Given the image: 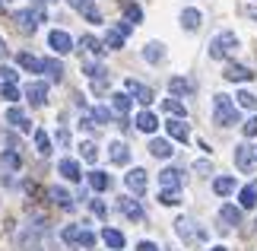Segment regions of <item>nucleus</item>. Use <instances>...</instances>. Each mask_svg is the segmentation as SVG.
I'll return each instance as SVG.
<instances>
[{"mask_svg": "<svg viewBox=\"0 0 257 251\" xmlns=\"http://www.w3.org/2000/svg\"><path fill=\"white\" fill-rule=\"evenodd\" d=\"M213 118L219 127H235L238 124V108H235V102L225 93H219L213 99Z\"/></svg>", "mask_w": 257, "mask_h": 251, "instance_id": "f257e3e1", "label": "nucleus"}, {"mask_svg": "<svg viewBox=\"0 0 257 251\" xmlns=\"http://www.w3.org/2000/svg\"><path fill=\"white\" fill-rule=\"evenodd\" d=\"M45 19H48V13H45L42 7H32V10H19V13H13V23H16V29H19L23 35H32L35 29L45 23Z\"/></svg>", "mask_w": 257, "mask_h": 251, "instance_id": "f03ea898", "label": "nucleus"}, {"mask_svg": "<svg viewBox=\"0 0 257 251\" xmlns=\"http://www.w3.org/2000/svg\"><path fill=\"white\" fill-rule=\"evenodd\" d=\"M238 51V35L235 32H216L213 35V42H210V57H216V61H222V57H229V54H235Z\"/></svg>", "mask_w": 257, "mask_h": 251, "instance_id": "7ed1b4c3", "label": "nucleus"}, {"mask_svg": "<svg viewBox=\"0 0 257 251\" xmlns=\"http://www.w3.org/2000/svg\"><path fill=\"white\" fill-rule=\"evenodd\" d=\"M254 162H257V146H248V140L241 146H235V165H238V172H254Z\"/></svg>", "mask_w": 257, "mask_h": 251, "instance_id": "20e7f679", "label": "nucleus"}, {"mask_svg": "<svg viewBox=\"0 0 257 251\" xmlns=\"http://www.w3.org/2000/svg\"><path fill=\"white\" fill-rule=\"evenodd\" d=\"M48 45H51L54 54H70L73 51V38H70V32H64V29H51V32H48Z\"/></svg>", "mask_w": 257, "mask_h": 251, "instance_id": "39448f33", "label": "nucleus"}, {"mask_svg": "<svg viewBox=\"0 0 257 251\" xmlns=\"http://www.w3.org/2000/svg\"><path fill=\"white\" fill-rule=\"evenodd\" d=\"M23 93H26V99H29V105H32V108H42L48 102V86L42 83V79H32Z\"/></svg>", "mask_w": 257, "mask_h": 251, "instance_id": "423d86ee", "label": "nucleus"}, {"mask_svg": "<svg viewBox=\"0 0 257 251\" xmlns=\"http://www.w3.org/2000/svg\"><path fill=\"white\" fill-rule=\"evenodd\" d=\"M117 210H121V213H124L127 219H131V223H140V219L146 216L137 197H117Z\"/></svg>", "mask_w": 257, "mask_h": 251, "instance_id": "0eeeda50", "label": "nucleus"}, {"mask_svg": "<svg viewBox=\"0 0 257 251\" xmlns=\"http://www.w3.org/2000/svg\"><path fill=\"white\" fill-rule=\"evenodd\" d=\"M124 185L134 191V194H146V185H150V175H146V169H131V172L124 175Z\"/></svg>", "mask_w": 257, "mask_h": 251, "instance_id": "6e6552de", "label": "nucleus"}, {"mask_svg": "<svg viewBox=\"0 0 257 251\" xmlns=\"http://www.w3.org/2000/svg\"><path fill=\"white\" fill-rule=\"evenodd\" d=\"M57 175H61V178H67L70 185H76V182L83 178V172H80V162H76V159H70V156H64L61 162H57Z\"/></svg>", "mask_w": 257, "mask_h": 251, "instance_id": "1a4fd4ad", "label": "nucleus"}, {"mask_svg": "<svg viewBox=\"0 0 257 251\" xmlns=\"http://www.w3.org/2000/svg\"><path fill=\"white\" fill-rule=\"evenodd\" d=\"M7 121L13 124L16 130H23V134H35L32 121H29V115L23 112V108H16V105H10V112H7Z\"/></svg>", "mask_w": 257, "mask_h": 251, "instance_id": "9d476101", "label": "nucleus"}, {"mask_svg": "<svg viewBox=\"0 0 257 251\" xmlns=\"http://www.w3.org/2000/svg\"><path fill=\"white\" fill-rule=\"evenodd\" d=\"M108 156H111L114 165H127V162H131V143H127V140H111Z\"/></svg>", "mask_w": 257, "mask_h": 251, "instance_id": "9b49d317", "label": "nucleus"}, {"mask_svg": "<svg viewBox=\"0 0 257 251\" xmlns=\"http://www.w3.org/2000/svg\"><path fill=\"white\" fill-rule=\"evenodd\" d=\"M165 130H169V140H178V143H184V140H191V127H187L184 118H175V121H165Z\"/></svg>", "mask_w": 257, "mask_h": 251, "instance_id": "f8f14e48", "label": "nucleus"}, {"mask_svg": "<svg viewBox=\"0 0 257 251\" xmlns=\"http://www.w3.org/2000/svg\"><path fill=\"white\" fill-rule=\"evenodd\" d=\"M200 26H203V13H200L197 7L181 10V29H184V32H197Z\"/></svg>", "mask_w": 257, "mask_h": 251, "instance_id": "ddd939ff", "label": "nucleus"}, {"mask_svg": "<svg viewBox=\"0 0 257 251\" xmlns=\"http://www.w3.org/2000/svg\"><path fill=\"white\" fill-rule=\"evenodd\" d=\"M150 153H153L156 159H172L175 146H172V140H165V137H153V140H150Z\"/></svg>", "mask_w": 257, "mask_h": 251, "instance_id": "4468645a", "label": "nucleus"}, {"mask_svg": "<svg viewBox=\"0 0 257 251\" xmlns=\"http://www.w3.org/2000/svg\"><path fill=\"white\" fill-rule=\"evenodd\" d=\"M124 86H127V93H134V99H137L140 105H150V102H153V89H150V86L137 83V79H127Z\"/></svg>", "mask_w": 257, "mask_h": 251, "instance_id": "2eb2a0df", "label": "nucleus"}, {"mask_svg": "<svg viewBox=\"0 0 257 251\" xmlns=\"http://www.w3.org/2000/svg\"><path fill=\"white\" fill-rule=\"evenodd\" d=\"M222 76H225V79H232V83H248V79H254V70L241 67V64H232V67H225V70H222Z\"/></svg>", "mask_w": 257, "mask_h": 251, "instance_id": "dca6fc26", "label": "nucleus"}, {"mask_svg": "<svg viewBox=\"0 0 257 251\" xmlns=\"http://www.w3.org/2000/svg\"><path fill=\"white\" fill-rule=\"evenodd\" d=\"M48 194H51V204L54 207H61V210H73V197H70V191L67 188H48Z\"/></svg>", "mask_w": 257, "mask_h": 251, "instance_id": "f3484780", "label": "nucleus"}, {"mask_svg": "<svg viewBox=\"0 0 257 251\" xmlns=\"http://www.w3.org/2000/svg\"><path fill=\"white\" fill-rule=\"evenodd\" d=\"M162 57H165V45L162 42H146L143 45V61L146 64H159Z\"/></svg>", "mask_w": 257, "mask_h": 251, "instance_id": "a211bd4d", "label": "nucleus"}, {"mask_svg": "<svg viewBox=\"0 0 257 251\" xmlns=\"http://www.w3.org/2000/svg\"><path fill=\"white\" fill-rule=\"evenodd\" d=\"M102 242H105L108 248L121 251V248H124V232H121V229H114V226H105V229H102Z\"/></svg>", "mask_w": 257, "mask_h": 251, "instance_id": "6ab92c4d", "label": "nucleus"}, {"mask_svg": "<svg viewBox=\"0 0 257 251\" xmlns=\"http://www.w3.org/2000/svg\"><path fill=\"white\" fill-rule=\"evenodd\" d=\"M238 207H241V210H251V207H257V182L244 185V188L238 191Z\"/></svg>", "mask_w": 257, "mask_h": 251, "instance_id": "aec40b11", "label": "nucleus"}, {"mask_svg": "<svg viewBox=\"0 0 257 251\" xmlns=\"http://www.w3.org/2000/svg\"><path fill=\"white\" fill-rule=\"evenodd\" d=\"M156 127H159V118H156L153 112L137 115V130H140V134H156Z\"/></svg>", "mask_w": 257, "mask_h": 251, "instance_id": "412c9836", "label": "nucleus"}, {"mask_svg": "<svg viewBox=\"0 0 257 251\" xmlns=\"http://www.w3.org/2000/svg\"><path fill=\"white\" fill-rule=\"evenodd\" d=\"M42 73L48 79H54V83H61V79H64V67H61V61H54V57H45V61H42Z\"/></svg>", "mask_w": 257, "mask_h": 251, "instance_id": "4be33fe9", "label": "nucleus"}, {"mask_svg": "<svg viewBox=\"0 0 257 251\" xmlns=\"http://www.w3.org/2000/svg\"><path fill=\"white\" fill-rule=\"evenodd\" d=\"M16 64L23 67V70H29V73H42V61H38L35 54H29V51H19L16 54Z\"/></svg>", "mask_w": 257, "mask_h": 251, "instance_id": "5701e85b", "label": "nucleus"}, {"mask_svg": "<svg viewBox=\"0 0 257 251\" xmlns=\"http://www.w3.org/2000/svg\"><path fill=\"white\" fill-rule=\"evenodd\" d=\"M219 219H222L225 226H238V223H241V207L222 204V207H219Z\"/></svg>", "mask_w": 257, "mask_h": 251, "instance_id": "b1692460", "label": "nucleus"}, {"mask_svg": "<svg viewBox=\"0 0 257 251\" xmlns=\"http://www.w3.org/2000/svg\"><path fill=\"white\" fill-rule=\"evenodd\" d=\"M213 191H216L219 197L235 194V178H232V175H219V178H213Z\"/></svg>", "mask_w": 257, "mask_h": 251, "instance_id": "393cba45", "label": "nucleus"}, {"mask_svg": "<svg viewBox=\"0 0 257 251\" xmlns=\"http://www.w3.org/2000/svg\"><path fill=\"white\" fill-rule=\"evenodd\" d=\"M169 93L181 99V96H191V93H194V86L187 83L184 76H172V79H169Z\"/></svg>", "mask_w": 257, "mask_h": 251, "instance_id": "a878e982", "label": "nucleus"}, {"mask_svg": "<svg viewBox=\"0 0 257 251\" xmlns=\"http://www.w3.org/2000/svg\"><path fill=\"white\" fill-rule=\"evenodd\" d=\"M159 182H162V188H181V169H162Z\"/></svg>", "mask_w": 257, "mask_h": 251, "instance_id": "bb28decb", "label": "nucleus"}, {"mask_svg": "<svg viewBox=\"0 0 257 251\" xmlns=\"http://www.w3.org/2000/svg\"><path fill=\"white\" fill-rule=\"evenodd\" d=\"M159 204L162 207H178L181 204V188H162L159 191Z\"/></svg>", "mask_w": 257, "mask_h": 251, "instance_id": "cd10ccee", "label": "nucleus"}, {"mask_svg": "<svg viewBox=\"0 0 257 251\" xmlns=\"http://www.w3.org/2000/svg\"><path fill=\"white\" fill-rule=\"evenodd\" d=\"M35 149H38V156H51V134H45V130H35Z\"/></svg>", "mask_w": 257, "mask_h": 251, "instance_id": "c85d7f7f", "label": "nucleus"}, {"mask_svg": "<svg viewBox=\"0 0 257 251\" xmlns=\"http://www.w3.org/2000/svg\"><path fill=\"white\" fill-rule=\"evenodd\" d=\"M124 32H121V29H108V35H105V48H111V51H121V48H124Z\"/></svg>", "mask_w": 257, "mask_h": 251, "instance_id": "c756f323", "label": "nucleus"}, {"mask_svg": "<svg viewBox=\"0 0 257 251\" xmlns=\"http://www.w3.org/2000/svg\"><path fill=\"white\" fill-rule=\"evenodd\" d=\"M83 73H86L89 79H108L105 64H98V61H86V64H83Z\"/></svg>", "mask_w": 257, "mask_h": 251, "instance_id": "7c9ffc66", "label": "nucleus"}, {"mask_svg": "<svg viewBox=\"0 0 257 251\" xmlns=\"http://www.w3.org/2000/svg\"><path fill=\"white\" fill-rule=\"evenodd\" d=\"M235 105H238V108H248V112H257V96L248 93V89H241V93H235Z\"/></svg>", "mask_w": 257, "mask_h": 251, "instance_id": "2f4dec72", "label": "nucleus"}, {"mask_svg": "<svg viewBox=\"0 0 257 251\" xmlns=\"http://www.w3.org/2000/svg\"><path fill=\"white\" fill-rule=\"evenodd\" d=\"M108 185H111V178H108L105 172H98V169L89 172V188L92 191H108Z\"/></svg>", "mask_w": 257, "mask_h": 251, "instance_id": "473e14b6", "label": "nucleus"}, {"mask_svg": "<svg viewBox=\"0 0 257 251\" xmlns=\"http://www.w3.org/2000/svg\"><path fill=\"white\" fill-rule=\"evenodd\" d=\"M0 162L7 169H13V172H19V169H23V156H19L16 149H7V153H0Z\"/></svg>", "mask_w": 257, "mask_h": 251, "instance_id": "72a5a7b5", "label": "nucleus"}, {"mask_svg": "<svg viewBox=\"0 0 257 251\" xmlns=\"http://www.w3.org/2000/svg\"><path fill=\"white\" fill-rule=\"evenodd\" d=\"M131 102H134V96H127V93H114V96H111V105H114V112H121V115H127V112H131Z\"/></svg>", "mask_w": 257, "mask_h": 251, "instance_id": "f704fd0d", "label": "nucleus"}, {"mask_svg": "<svg viewBox=\"0 0 257 251\" xmlns=\"http://www.w3.org/2000/svg\"><path fill=\"white\" fill-rule=\"evenodd\" d=\"M162 112L169 115V118H184V105L178 102V99H165V102H162Z\"/></svg>", "mask_w": 257, "mask_h": 251, "instance_id": "c9c22d12", "label": "nucleus"}, {"mask_svg": "<svg viewBox=\"0 0 257 251\" xmlns=\"http://www.w3.org/2000/svg\"><path fill=\"white\" fill-rule=\"evenodd\" d=\"M121 10H124V16H127V23H131V26H137V23H143V10L137 7V4H124Z\"/></svg>", "mask_w": 257, "mask_h": 251, "instance_id": "e433bc0d", "label": "nucleus"}, {"mask_svg": "<svg viewBox=\"0 0 257 251\" xmlns=\"http://www.w3.org/2000/svg\"><path fill=\"white\" fill-rule=\"evenodd\" d=\"M80 45L86 48V51H89V54H95V57H98V54H102V51H105V42H98V38H92V35H86V38H83V42H80Z\"/></svg>", "mask_w": 257, "mask_h": 251, "instance_id": "4c0bfd02", "label": "nucleus"}, {"mask_svg": "<svg viewBox=\"0 0 257 251\" xmlns=\"http://www.w3.org/2000/svg\"><path fill=\"white\" fill-rule=\"evenodd\" d=\"M80 156L86 159V162H95V159H98V146L92 143V140H86V143H80Z\"/></svg>", "mask_w": 257, "mask_h": 251, "instance_id": "58836bf2", "label": "nucleus"}, {"mask_svg": "<svg viewBox=\"0 0 257 251\" xmlns=\"http://www.w3.org/2000/svg\"><path fill=\"white\" fill-rule=\"evenodd\" d=\"M111 118H114L111 108H102V105L92 108V121H95V124H111Z\"/></svg>", "mask_w": 257, "mask_h": 251, "instance_id": "ea45409f", "label": "nucleus"}, {"mask_svg": "<svg viewBox=\"0 0 257 251\" xmlns=\"http://www.w3.org/2000/svg\"><path fill=\"white\" fill-rule=\"evenodd\" d=\"M80 229H83V226H76V223H73V226H67L64 232H61V238H64L67 245H80Z\"/></svg>", "mask_w": 257, "mask_h": 251, "instance_id": "a19ab883", "label": "nucleus"}, {"mask_svg": "<svg viewBox=\"0 0 257 251\" xmlns=\"http://www.w3.org/2000/svg\"><path fill=\"white\" fill-rule=\"evenodd\" d=\"M175 229H178V235H181V238H191L194 232H191V219H187V216H178L175 219Z\"/></svg>", "mask_w": 257, "mask_h": 251, "instance_id": "79ce46f5", "label": "nucleus"}, {"mask_svg": "<svg viewBox=\"0 0 257 251\" xmlns=\"http://www.w3.org/2000/svg\"><path fill=\"white\" fill-rule=\"evenodd\" d=\"M241 134H244V140H254L257 137V115H251L248 121L241 124Z\"/></svg>", "mask_w": 257, "mask_h": 251, "instance_id": "37998d69", "label": "nucleus"}, {"mask_svg": "<svg viewBox=\"0 0 257 251\" xmlns=\"http://www.w3.org/2000/svg\"><path fill=\"white\" fill-rule=\"evenodd\" d=\"M0 96H4L7 102H19V86H16V83H4V89H0Z\"/></svg>", "mask_w": 257, "mask_h": 251, "instance_id": "c03bdc74", "label": "nucleus"}, {"mask_svg": "<svg viewBox=\"0 0 257 251\" xmlns=\"http://www.w3.org/2000/svg\"><path fill=\"white\" fill-rule=\"evenodd\" d=\"M83 16H86V23H95V26H102V13H98L95 7H86V10H83Z\"/></svg>", "mask_w": 257, "mask_h": 251, "instance_id": "a18cd8bd", "label": "nucleus"}, {"mask_svg": "<svg viewBox=\"0 0 257 251\" xmlns=\"http://www.w3.org/2000/svg\"><path fill=\"white\" fill-rule=\"evenodd\" d=\"M0 76H4V83H16V79H19V73H16V70L13 67H0Z\"/></svg>", "mask_w": 257, "mask_h": 251, "instance_id": "49530a36", "label": "nucleus"}, {"mask_svg": "<svg viewBox=\"0 0 257 251\" xmlns=\"http://www.w3.org/2000/svg\"><path fill=\"white\" fill-rule=\"evenodd\" d=\"M67 4H70L73 10H80V13H83L86 7H92V0H67Z\"/></svg>", "mask_w": 257, "mask_h": 251, "instance_id": "de8ad7c7", "label": "nucleus"}, {"mask_svg": "<svg viewBox=\"0 0 257 251\" xmlns=\"http://www.w3.org/2000/svg\"><path fill=\"white\" fill-rule=\"evenodd\" d=\"M89 210H92V213H95L98 219L105 216V207H102V200H92V204H89Z\"/></svg>", "mask_w": 257, "mask_h": 251, "instance_id": "09e8293b", "label": "nucleus"}, {"mask_svg": "<svg viewBox=\"0 0 257 251\" xmlns=\"http://www.w3.org/2000/svg\"><path fill=\"white\" fill-rule=\"evenodd\" d=\"M137 251H159V245H156V242H146V238H143V242L137 245Z\"/></svg>", "mask_w": 257, "mask_h": 251, "instance_id": "8fccbe9b", "label": "nucleus"}, {"mask_svg": "<svg viewBox=\"0 0 257 251\" xmlns=\"http://www.w3.org/2000/svg\"><path fill=\"white\" fill-rule=\"evenodd\" d=\"M57 143H61V146H70V134H67V130H57Z\"/></svg>", "mask_w": 257, "mask_h": 251, "instance_id": "3c124183", "label": "nucleus"}, {"mask_svg": "<svg viewBox=\"0 0 257 251\" xmlns=\"http://www.w3.org/2000/svg\"><path fill=\"white\" fill-rule=\"evenodd\" d=\"M0 57H7V45H4V38H0Z\"/></svg>", "mask_w": 257, "mask_h": 251, "instance_id": "603ef678", "label": "nucleus"}, {"mask_svg": "<svg viewBox=\"0 0 257 251\" xmlns=\"http://www.w3.org/2000/svg\"><path fill=\"white\" fill-rule=\"evenodd\" d=\"M210 251H225V248H222V245H213V248H210Z\"/></svg>", "mask_w": 257, "mask_h": 251, "instance_id": "864d4df0", "label": "nucleus"}, {"mask_svg": "<svg viewBox=\"0 0 257 251\" xmlns=\"http://www.w3.org/2000/svg\"><path fill=\"white\" fill-rule=\"evenodd\" d=\"M0 4H4V7H7V4H13V0H0Z\"/></svg>", "mask_w": 257, "mask_h": 251, "instance_id": "5fc2aeb1", "label": "nucleus"}, {"mask_svg": "<svg viewBox=\"0 0 257 251\" xmlns=\"http://www.w3.org/2000/svg\"><path fill=\"white\" fill-rule=\"evenodd\" d=\"M45 4H51V0H45Z\"/></svg>", "mask_w": 257, "mask_h": 251, "instance_id": "6e6d98bb", "label": "nucleus"}]
</instances>
